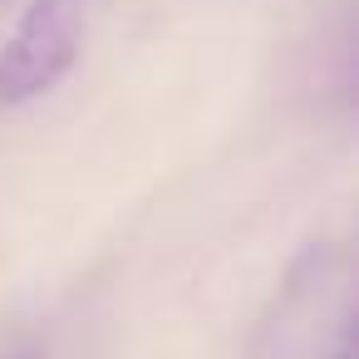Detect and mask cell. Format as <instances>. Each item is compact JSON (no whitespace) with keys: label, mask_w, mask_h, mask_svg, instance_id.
<instances>
[{"label":"cell","mask_w":359,"mask_h":359,"mask_svg":"<svg viewBox=\"0 0 359 359\" xmlns=\"http://www.w3.org/2000/svg\"><path fill=\"white\" fill-rule=\"evenodd\" d=\"M84 0H30L0 45V109H25L45 99L79 60Z\"/></svg>","instance_id":"1"}]
</instances>
